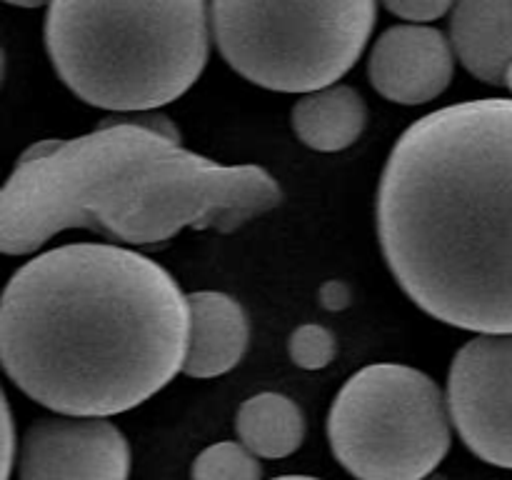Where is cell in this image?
<instances>
[{"instance_id":"8fae6325","label":"cell","mask_w":512,"mask_h":480,"mask_svg":"<svg viewBox=\"0 0 512 480\" xmlns=\"http://www.w3.org/2000/svg\"><path fill=\"white\" fill-rule=\"evenodd\" d=\"M450 43L473 78L505 85L512 65V0H458L450 15Z\"/></svg>"},{"instance_id":"52a82bcc","label":"cell","mask_w":512,"mask_h":480,"mask_svg":"<svg viewBox=\"0 0 512 480\" xmlns=\"http://www.w3.org/2000/svg\"><path fill=\"white\" fill-rule=\"evenodd\" d=\"M445 398L470 453L512 470V333L468 340L450 363Z\"/></svg>"},{"instance_id":"9c48e42d","label":"cell","mask_w":512,"mask_h":480,"mask_svg":"<svg viewBox=\"0 0 512 480\" xmlns=\"http://www.w3.org/2000/svg\"><path fill=\"white\" fill-rule=\"evenodd\" d=\"M453 73V43L433 25H393L370 50V85L390 103H430L448 90Z\"/></svg>"},{"instance_id":"ffe728a7","label":"cell","mask_w":512,"mask_h":480,"mask_svg":"<svg viewBox=\"0 0 512 480\" xmlns=\"http://www.w3.org/2000/svg\"><path fill=\"white\" fill-rule=\"evenodd\" d=\"M273 480H320V478H313V475H280V478H273Z\"/></svg>"},{"instance_id":"9a60e30c","label":"cell","mask_w":512,"mask_h":480,"mask_svg":"<svg viewBox=\"0 0 512 480\" xmlns=\"http://www.w3.org/2000/svg\"><path fill=\"white\" fill-rule=\"evenodd\" d=\"M288 353L298 368L303 370H323L328 368L338 353V340L333 330L320 323H305L290 333Z\"/></svg>"},{"instance_id":"5bb4252c","label":"cell","mask_w":512,"mask_h":480,"mask_svg":"<svg viewBox=\"0 0 512 480\" xmlns=\"http://www.w3.org/2000/svg\"><path fill=\"white\" fill-rule=\"evenodd\" d=\"M193 480H263V465L240 440H220L195 458Z\"/></svg>"},{"instance_id":"30bf717a","label":"cell","mask_w":512,"mask_h":480,"mask_svg":"<svg viewBox=\"0 0 512 480\" xmlns=\"http://www.w3.org/2000/svg\"><path fill=\"white\" fill-rule=\"evenodd\" d=\"M190 343L183 373L195 380L230 373L250 343V320L240 300L220 290L188 295Z\"/></svg>"},{"instance_id":"e0dca14e","label":"cell","mask_w":512,"mask_h":480,"mask_svg":"<svg viewBox=\"0 0 512 480\" xmlns=\"http://www.w3.org/2000/svg\"><path fill=\"white\" fill-rule=\"evenodd\" d=\"M20 440L15 438V423H13V413H10V403L8 398H3V480H10L13 475V465L18 463L15 458V445Z\"/></svg>"},{"instance_id":"2e32d148","label":"cell","mask_w":512,"mask_h":480,"mask_svg":"<svg viewBox=\"0 0 512 480\" xmlns=\"http://www.w3.org/2000/svg\"><path fill=\"white\" fill-rule=\"evenodd\" d=\"M395 18L425 25L430 20L443 18L448 10L458 5V0H380Z\"/></svg>"},{"instance_id":"277c9868","label":"cell","mask_w":512,"mask_h":480,"mask_svg":"<svg viewBox=\"0 0 512 480\" xmlns=\"http://www.w3.org/2000/svg\"><path fill=\"white\" fill-rule=\"evenodd\" d=\"M208 0H50L45 48L93 108L150 113L188 93L210 55Z\"/></svg>"},{"instance_id":"4fadbf2b","label":"cell","mask_w":512,"mask_h":480,"mask_svg":"<svg viewBox=\"0 0 512 480\" xmlns=\"http://www.w3.org/2000/svg\"><path fill=\"white\" fill-rule=\"evenodd\" d=\"M235 433L258 458H288L305 440V415L300 405L283 393L250 395L235 415Z\"/></svg>"},{"instance_id":"ac0fdd59","label":"cell","mask_w":512,"mask_h":480,"mask_svg":"<svg viewBox=\"0 0 512 480\" xmlns=\"http://www.w3.org/2000/svg\"><path fill=\"white\" fill-rule=\"evenodd\" d=\"M320 303H323V308L338 313V310L348 308L350 288L343 280H330V283H325L323 288H320Z\"/></svg>"},{"instance_id":"ba28073f","label":"cell","mask_w":512,"mask_h":480,"mask_svg":"<svg viewBox=\"0 0 512 480\" xmlns=\"http://www.w3.org/2000/svg\"><path fill=\"white\" fill-rule=\"evenodd\" d=\"M20 480H128L130 445L105 418L45 415L23 435Z\"/></svg>"},{"instance_id":"d6986e66","label":"cell","mask_w":512,"mask_h":480,"mask_svg":"<svg viewBox=\"0 0 512 480\" xmlns=\"http://www.w3.org/2000/svg\"><path fill=\"white\" fill-rule=\"evenodd\" d=\"M8 5H15V8H40V5L50 3V0H5Z\"/></svg>"},{"instance_id":"8992f818","label":"cell","mask_w":512,"mask_h":480,"mask_svg":"<svg viewBox=\"0 0 512 480\" xmlns=\"http://www.w3.org/2000/svg\"><path fill=\"white\" fill-rule=\"evenodd\" d=\"M335 460L358 480H425L448 455L453 418L428 373L375 363L345 380L328 415Z\"/></svg>"},{"instance_id":"5b68a950","label":"cell","mask_w":512,"mask_h":480,"mask_svg":"<svg viewBox=\"0 0 512 480\" xmlns=\"http://www.w3.org/2000/svg\"><path fill=\"white\" fill-rule=\"evenodd\" d=\"M378 0H210L225 63L275 93H313L338 83L363 55Z\"/></svg>"},{"instance_id":"7c38bea8","label":"cell","mask_w":512,"mask_h":480,"mask_svg":"<svg viewBox=\"0 0 512 480\" xmlns=\"http://www.w3.org/2000/svg\"><path fill=\"white\" fill-rule=\"evenodd\" d=\"M295 135L318 153H340L363 135L368 105L363 95L343 83L305 93L290 113Z\"/></svg>"},{"instance_id":"44dd1931","label":"cell","mask_w":512,"mask_h":480,"mask_svg":"<svg viewBox=\"0 0 512 480\" xmlns=\"http://www.w3.org/2000/svg\"><path fill=\"white\" fill-rule=\"evenodd\" d=\"M505 88H508V90H510V93H512V65H510L508 75H505Z\"/></svg>"},{"instance_id":"6da1fadb","label":"cell","mask_w":512,"mask_h":480,"mask_svg":"<svg viewBox=\"0 0 512 480\" xmlns=\"http://www.w3.org/2000/svg\"><path fill=\"white\" fill-rule=\"evenodd\" d=\"M190 303L160 263L70 243L20 265L0 303V355L33 403L60 415L128 413L185 368Z\"/></svg>"},{"instance_id":"3957f363","label":"cell","mask_w":512,"mask_h":480,"mask_svg":"<svg viewBox=\"0 0 512 480\" xmlns=\"http://www.w3.org/2000/svg\"><path fill=\"white\" fill-rule=\"evenodd\" d=\"M280 203L278 180L260 165H220L185 150L165 115L123 113L20 155L0 195V250L35 253L73 228L130 245L188 228L233 233Z\"/></svg>"},{"instance_id":"7a4b0ae2","label":"cell","mask_w":512,"mask_h":480,"mask_svg":"<svg viewBox=\"0 0 512 480\" xmlns=\"http://www.w3.org/2000/svg\"><path fill=\"white\" fill-rule=\"evenodd\" d=\"M375 225L403 293L470 333H512V98L445 105L390 150Z\"/></svg>"}]
</instances>
